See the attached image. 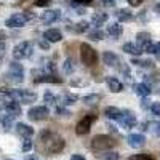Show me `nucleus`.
<instances>
[{
	"instance_id": "nucleus-6",
	"label": "nucleus",
	"mask_w": 160,
	"mask_h": 160,
	"mask_svg": "<svg viewBox=\"0 0 160 160\" xmlns=\"http://www.w3.org/2000/svg\"><path fill=\"white\" fill-rule=\"evenodd\" d=\"M32 19V13L26 11V13H15V15H11L7 21H5V26L7 28H22V26Z\"/></svg>"
},
{
	"instance_id": "nucleus-16",
	"label": "nucleus",
	"mask_w": 160,
	"mask_h": 160,
	"mask_svg": "<svg viewBox=\"0 0 160 160\" xmlns=\"http://www.w3.org/2000/svg\"><path fill=\"white\" fill-rule=\"evenodd\" d=\"M151 43V34L149 32H138L136 34V45L144 51V48Z\"/></svg>"
},
{
	"instance_id": "nucleus-7",
	"label": "nucleus",
	"mask_w": 160,
	"mask_h": 160,
	"mask_svg": "<svg viewBox=\"0 0 160 160\" xmlns=\"http://www.w3.org/2000/svg\"><path fill=\"white\" fill-rule=\"evenodd\" d=\"M31 55H32V43L31 42H19L13 48V58H15V61L26 59Z\"/></svg>"
},
{
	"instance_id": "nucleus-46",
	"label": "nucleus",
	"mask_w": 160,
	"mask_h": 160,
	"mask_svg": "<svg viewBox=\"0 0 160 160\" xmlns=\"http://www.w3.org/2000/svg\"><path fill=\"white\" fill-rule=\"evenodd\" d=\"M155 55H157V58L160 59V43L155 45Z\"/></svg>"
},
{
	"instance_id": "nucleus-30",
	"label": "nucleus",
	"mask_w": 160,
	"mask_h": 160,
	"mask_svg": "<svg viewBox=\"0 0 160 160\" xmlns=\"http://www.w3.org/2000/svg\"><path fill=\"white\" fill-rule=\"evenodd\" d=\"M102 37H104V32H102L101 29H95V31H91V32L88 34V38H90V40H95V42H98V40H102Z\"/></svg>"
},
{
	"instance_id": "nucleus-12",
	"label": "nucleus",
	"mask_w": 160,
	"mask_h": 160,
	"mask_svg": "<svg viewBox=\"0 0 160 160\" xmlns=\"http://www.w3.org/2000/svg\"><path fill=\"white\" fill-rule=\"evenodd\" d=\"M106 85H108L109 91H112V93H120L123 90V83L120 82L117 77H114V75L106 77Z\"/></svg>"
},
{
	"instance_id": "nucleus-25",
	"label": "nucleus",
	"mask_w": 160,
	"mask_h": 160,
	"mask_svg": "<svg viewBox=\"0 0 160 160\" xmlns=\"http://www.w3.org/2000/svg\"><path fill=\"white\" fill-rule=\"evenodd\" d=\"M131 64L138 66V68H144V69H152L154 68V61H151V59H141V58H133Z\"/></svg>"
},
{
	"instance_id": "nucleus-21",
	"label": "nucleus",
	"mask_w": 160,
	"mask_h": 160,
	"mask_svg": "<svg viewBox=\"0 0 160 160\" xmlns=\"http://www.w3.org/2000/svg\"><path fill=\"white\" fill-rule=\"evenodd\" d=\"M115 16H117V19H118L120 22H130V21L133 19V13H131L128 8H122V10H118V11L115 13Z\"/></svg>"
},
{
	"instance_id": "nucleus-14",
	"label": "nucleus",
	"mask_w": 160,
	"mask_h": 160,
	"mask_svg": "<svg viewBox=\"0 0 160 160\" xmlns=\"http://www.w3.org/2000/svg\"><path fill=\"white\" fill-rule=\"evenodd\" d=\"M61 18V11L59 10H45L42 13V21L45 24H51Z\"/></svg>"
},
{
	"instance_id": "nucleus-32",
	"label": "nucleus",
	"mask_w": 160,
	"mask_h": 160,
	"mask_svg": "<svg viewBox=\"0 0 160 160\" xmlns=\"http://www.w3.org/2000/svg\"><path fill=\"white\" fill-rule=\"evenodd\" d=\"M148 130L152 133V135H155V136H160V122H149L148 123Z\"/></svg>"
},
{
	"instance_id": "nucleus-39",
	"label": "nucleus",
	"mask_w": 160,
	"mask_h": 160,
	"mask_svg": "<svg viewBox=\"0 0 160 160\" xmlns=\"http://www.w3.org/2000/svg\"><path fill=\"white\" fill-rule=\"evenodd\" d=\"M101 3H102L104 7L112 8V7H115V0H101Z\"/></svg>"
},
{
	"instance_id": "nucleus-49",
	"label": "nucleus",
	"mask_w": 160,
	"mask_h": 160,
	"mask_svg": "<svg viewBox=\"0 0 160 160\" xmlns=\"http://www.w3.org/2000/svg\"><path fill=\"white\" fill-rule=\"evenodd\" d=\"M154 10H155V13H157V15H160V3H157V5L154 7Z\"/></svg>"
},
{
	"instance_id": "nucleus-17",
	"label": "nucleus",
	"mask_w": 160,
	"mask_h": 160,
	"mask_svg": "<svg viewBox=\"0 0 160 160\" xmlns=\"http://www.w3.org/2000/svg\"><path fill=\"white\" fill-rule=\"evenodd\" d=\"M16 131H18V135L22 136L24 139H28L34 135V128L29 127V125H26V123H18L16 125Z\"/></svg>"
},
{
	"instance_id": "nucleus-5",
	"label": "nucleus",
	"mask_w": 160,
	"mask_h": 160,
	"mask_svg": "<svg viewBox=\"0 0 160 160\" xmlns=\"http://www.w3.org/2000/svg\"><path fill=\"white\" fill-rule=\"evenodd\" d=\"M7 78L13 83H21L24 80V68L22 64H19L18 61H11L8 64V74Z\"/></svg>"
},
{
	"instance_id": "nucleus-20",
	"label": "nucleus",
	"mask_w": 160,
	"mask_h": 160,
	"mask_svg": "<svg viewBox=\"0 0 160 160\" xmlns=\"http://www.w3.org/2000/svg\"><path fill=\"white\" fill-rule=\"evenodd\" d=\"M5 111H7V114L16 117V115H21V106H19V102H16V101H10V102H7V106H5Z\"/></svg>"
},
{
	"instance_id": "nucleus-22",
	"label": "nucleus",
	"mask_w": 160,
	"mask_h": 160,
	"mask_svg": "<svg viewBox=\"0 0 160 160\" xmlns=\"http://www.w3.org/2000/svg\"><path fill=\"white\" fill-rule=\"evenodd\" d=\"M108 13H93L91 16V22L96 26V29H99V26H102L106 21H108Z\"/></svg>"
},
{
	"instance_id": "nucleus-44",
	"label": "nucleus",
	"mask_w": 160,
	"mask_h": 160,
	"mask_svg": "<svg viewBox=\"0 0 160 160\" xmlns=\"http://www.w3.org/2000/svg\"><path fill=\"white\" fill-rule=\"evenodd\" d=\"M149 102H151V101H148V99H142V101H141V108H142V109H146V108H151L152 104L149 106Z\"/></svg>"
},
{
	"instance_id": "nucleus-28",
	"label": "nucleus",
	"mask_w": 160,
	"mask_h": 160,
	"mask_svg": "<svg viewBox=\"0 0 160 160\" xmlns=\"http://www.w3.org/2000/svg\"><path fill=\"white\" fill-rule=\"evenodd\" d=\"M62 69H64V74H68L71 75L74 71H75V64H74V59L72 58H68L64 61V66H62Z\"/></svg>"
},
{
	"instance_id": "nucleus-13",
	"label": "nucleus",
	"mask_w": 160,
	"mask_h": 160,
	"mask_svg": "<svg viewBox=\"0 0 160 160\" xmlns=\"http://www.w3.org/2000/svg\"><path fill=\"white\" fill-rule=\"evenodd\" d=\"M43 38L48 43H56V42H61L62 40V32L58 29H48L43 32Z\"/></svg>"
},
{
	"instance_id": "nucleus-24",
	"label": "nucleus",
	"mask_w": 160,
	"mask_h": 160,
	"mask_svg": "<svg viewBox=\"0 0 160 160\" xmlns=\"http://www.w3.org/2000/svg\"><path fill=\"white\" fill-rule=\"evenodd\" d=\"M125 53H128V55H133V56H139L141 53H144L138 45H135V43H131V42H128V43H125L123 45V48H122Z\"/></svg>"
},
{
	"instance_id": "nucleus-9",
	"label": "nucleus",
	"mask_w": 160,
	"mask_h": 160,
	"mask_svg": "<svg viewBox=\"0 0 160 160\" xmlns=\"http://www.w3.org/2000/svg\"><path fill=\"white\" fill-rule=\"evenodd\" d=\"M50 115V111L47 106H34L28 111V117L31 120H35V122H40V120H45Z\"/></svg>"
},
{
	"instance_id": "nucleus-26",
	"label": "nucleus",
	"mask_w": 160,
	"mask_h": 160,
	"mask_svg": "<svg viewBox=\"0 0 160 160\" xmlns=\"http://www.w3.org/2000/svg\"><path fill=\"white\" fill-rule=\"evenodd\" d=\"M13 118H15V117H13V115H10V114H0V125H2L3 127V130H10L11 128V125H13Z\"/></svg>"
},
{
	"instance_id": "nucleus-38",
	"label": "nucleus",
	"mask_w": 160,
	"mask_h": 160,
	"mask_svg": "<svg viewBox=\"0 0 160 160\" xmlns=\"http://www.w3.org/2000/svg\"><path fill=\"white\" fill-rule=\"evenodd\" d=\"M151 112H152L154 115L160 117V102H154V104L151 106Z\"/></svg>"
},
{
	"instance_id": "nucleus-2",
	"label": "nucleus",
	"mask_w": 160,
	"mask_h": 160,
	"mask_svg": "<svg viewBox=\"0 0 160 160\" xmlns=\"http://www.w3.org/2000/svg\"><path fill=\"white\" fill-rule=\"evenodd\" d=\"M10 96H11V101H16V102H21V104H31V102H35L37 99V93L35 91H31V90H10Z\"/></svg>"
},
{
	"instance_id": "nucleus-11",
	"label": "nucleus",
	"mask_w": 160,
	"mask_h": 160,
	"mask_svg": "<svg viewBox=\"0 0 160 160\" xmlns=\"http://www.w3.org/2000/svg\"><path fill=\"white\" fill-rule=\"evenodd\" d=\"M120 125H122V128H125V130H130V128H133L136 125V115L133 114V112H130V111H125L123 112V115L120 117Z\"/></svg>"
},
{
	"instance_id": "nucleus-52",
	"label": "nucleus",
	"mask_w": 160,
	"mask_h": 160,
	"mask_svg": "<svg viewBox=\"0 0 160 160\" xmlns=\"http://www.w3.org/2000/svg\"><path fill=\"white\" fill-rule=\"evenodd\" d=\"M5 160H11V158H5Z\"/></svg>"
},
{
	"instance_id": "nucleus-37",
	"label": "nucleus",
	"mask_w": 160,
	"mask_h": 160,
	"mask_svg": "<svg viewBox=\"0 0 160 160\" xmlns=\"http://www.w3.org/2000/svg\"><path fill=\"white\" fill-rule=\"evenodd\" d=\"M56 115H61V117H68V115H71V114H69V111L66 109V108H61V106H58V108H56Z\"/></svg>"
},
{
	"instance_id": "nucleus-15",
	"label": "nucleus",
	"mask_w": 160,
	"mask_h": 160,
	"mask_svg": "<svg viewBox=\"0 0 160 160\" xmlns=\"http://www.w3.org/2000/svg\"><path fill=\"white\" fill-rule=\"evenodd\" d=\"M102 61H104L106 66H109V68H117V64H120V59L114 51H104L102 53Z\"/></svg>"
},
{
	"instance_id": "nucleus-51",
	"label": "nucleus",
	"mask_w": 160,
	"mask_h": 160,
	"mask_svg": "<svg viewBox=\"0 0 160 160\" xmlns=\"http://www.w3.org/2000/svg\"><path fill=\"white\" fill-rule=\"evenodd\" d=\"M3 38H5V34H3L2 31H0V40H3Z\"/></svg>"
},
{
	"instance_id": "nucleus-23",
	"label": "nucleus",
	"mask_w": 160,
	"mask_h": 160,
	"mask_svg": "<svg viewBox=\"0 0 160 160\" xmlns=\"http://www.w3.org/2000/svg\"><path fill=\"white\" fill-rule=\"evenodd\" d=\"M108 34L112 35V37H120L123 34V28H122V24L120 22H112L108 26Z\"/></svg>"
},
{
	"instance_id": "nucleus-4",
	"label": "nucleus",
	"mask_w": 160,
	"mask_h": 160,
	"mask_svg": "<svg viewBox=\"0 0 160 160\" xmlns=\"http://www.w3.org/2000/svg\"><path fill=\"white\" fill-rule=\"evenodd\" d=\"M114 146H115V141L111 136H108V135H98V136H95L91 139V149L93 151L106 152V151H109L111 148H114Z\"/></svg>"
},
{
	"instance_id": "nucleus-8",
	"label": "nucleus",
	"mask_w": 160,
	"mask_h": 160,
	"mask_svg": "<svg viewBox=\"0 0 160 160\" xmlns=\"http://www.w3.org/2000/svg\"><path fill=\"white\" fill-rule=\"evenodd\" d=\"M96 120V114H88L85 115L80 122L75 125V133L78 136H83V135H88L90 130H91V123Z\"/></svg>"
},
{
	"instance_id": "nucleus-50",
	"label": "nucleus",
	"mask_w": 160,
	"mask_h": 160,
	"mask_svg": "<svg viewBox=\"0 0 160 160\" xmlns=\"http://www.w3.org/2000/svg\"><path fill=\"white\" fill-rule=\"evenodd\" d=\"M24 160H38V158H37V157H34V155H28Z\"/></svg>"
},
{
	"instance_id": "nucleus-19",
	"label": "nucleus",
	"mask_w": 160,
	"mask_h": 160,
	"mask_svg": "<svg viewBox=\"0 0 160 160\" xmlns=\"http://www.w3.org/2000/svg\"><path fill=\"white\" fill-rule=\"evenodd\" d=\"M104 115L108 118H112V120H120V117L123 115V112L120 111L118 108H114V106H109V108L104 109Z\"/></svg>"
},
{
	"instance_id": "nucleus-47",
	"label": "nucleus",
	"mask_w": 160,
	"mask_h": 160,
	"mask_svg": "<svg viewBox=\"0 0 160 160\" xmlns=\"http://www.w3.org/2000/svg\"><path fill=\"white\" fill-rule=\"evenodd\" d=\"M5 106H7V102H5L2 98H0V111H2V109H5Z\"/></svg>"
},
{
	"instance_id": "nucleus-18",
	"label": "nucleus",
	"mask_w": 160,
	"mask_h": 160,
	"mask_svg": "<svg viewBox=\"0 0 160 160\" xmlns=\"http://www.w3.org/2000/svg\"><path fill=\"white\" fill-rule=\"evenodd\" d=\"M133 90H135L136 95H139V96H142V98H148L151 93H152L151 87L146 85V83H136V85H133Z\"/></svg>"
},
{
	"instance_id": "nucleus-10",
	"label": "nucleus",
	"mask_w": 160,
	"mask_h": 160,
	"mask_svg": "<svg viewBox=\"0 0 160 160\" xmlns=\"http://www.w3.org/2000/svg\"><path fill=\"white\" fill-rule=\"evenodd\" d=\"M127 141H128V146L133 149H139L146 144V138L141 133H131V135L127 136Z\"/></svg>"
},
{
	"instance_id": "nucleus-33",
	"label": "nucleus",
	"mask_w": 160,
	"mask_h": 160,
	"mask_svg": "<svg viewBox=\"0 0 160 160\" xmlns=\"http://www.w3.org/2000/svg\"><path fill=\"white\" fill-rule=\"evenodd\" d=\"M43 101L47 102V104H56V101H58V98L55 96V95H53V93L51 91H45L43 93Z\"/></svg>"
},
{
	"instance_id": "nucleus-42",
	"label": "nucleus",
	"mask_w": 160,
	"mask_h": 160,
	"mask_svg": "<svg viewBox=\"0 0 160 160\" xmlns=\"http://www.w3.org/2000/svg\"><path fill=\"white\" fill-rule=\"evenodd\" d=\"M128 3H130L131 7H139V5L142 3V0H128Z\"/></svg>"
},
{
	"instance_id": "nucleus-27",
	"label": "nucleus",
	"mask_w": 160,
	"mask_h": 160,
	"mask_svg": "<svg viewBox=\"0 0 160 160\" xmlns=\"http://www.w3.org/2000/svg\"><path fill=\"white\" fill-rule=\"evenodd\" d=\"M61 101H62L64 106H72L78 101V96L75 95V93H66V95L61 98Z\"/></svg>"
},
{
	"instance_id": "nucleus-31",
	"label": "nucleus",
	"mask_w": 160,
	"mask_h": 160,
	"mask_svg": "<svg viewBox=\"0 0 160 160\" xmlns=\"http://www.w3.org/2000/svg\"><path fill=\"white\" fill-rule=\"evenodd\" d=\"M87 29H88V22H87V21H80V22H77L74 28H72V31L77 32V34H82V32H85Z\"/></svg>"
},
{
	"instance_id": "nucleus-34",
	"label": "nucleus",
	"mask_w": 160,
	"mask_h": 160,
	"mask_svg": "<svg viewBox=\"0 0 160 160\" xmlns=\"http://www.w3.org/2000/svg\"><path fill=\"white\" fill-rule=\"evenodd\" d=\"M98 101H101V95H87V96H83L85 104H96Z\"/></svg>"
},
{
	"instance_id": "nucleus-36",
	"label": "nucleus",
	"mask_w": 160,
	"mask_h": 160,
	"mask_svg": "<svg viewBox=\"0 0 160 160\" xmlns=\"http://www.w3.org/2000/svg\"><path fill=\"white\" fill-rule=\"evenodd\" d=\"M31 149H32V141H31V138L24 139V142H22V151H24V152H29Z\"/></svg>"
},
{
	"instance_id": "nucleus-40",
	"label": "nucleus",
	"mask_w": 160,
	"mask_h": 160,
	"mask_svg": "<svg viewBox=\"0 0 160 160\" xmlns=\"http://www.w3.org/2000/svg\"><path fill=\"white\" fill-rule=\"evenodd\" d=\"M5 51H7V43L3 42V40H0V58L5 55Z\"/></svg>"
},
{
	"instance_id": "nucleus-29",
	"label": "nucleus",
	"mask_w": 160,
	"mask_h": 160,
	"mask_svg": "<svg viewBox=\"0 0 160 160\" xmlns=\"http://www.w3.org/2000/svg\"><path fill=\"white\" fill-rule=\"evenodd\" d=\"M101 160H118L120 157H118V154L117 152H114V151H106V152H102V154H99L98 155Z\"/></svg>"
},
{
	"instance_id": "nucleus-43",
	"label": "nucleus",
	"mask_w": 160,
	"mask_h": 160,
	"mask_svg": "<svg viewBox=\"0 0 160 160\" xmlns=\"http://www.w3.org/2000/svg\"><path fill=\"white\" fill-rule=\"evenodd\" d=\"M71 160H87L83 155H80V154H74L72 157H71Z\"/></svg>"
},
{
	"instance_id": "nucleus-1",
	"label": "nucleus",
	"mask_w": 160,
	"mask_h": 160,
	"mask_svg": "<svg viewBox=\"0 0 160 160\" xmlns=\"http://www.w3.org/2000/svg\"><path fill=\"white\" fill-rule=\"evenodd\" d=\"M42 141L45 142V151L48 152V155H53V154H58L64 149V139L59 138V136H55L51 135L50 131H43L40 135Z\"/></svg>"
},
{
	"instance_id": "nucleus-3",
	"label": "nucleus",
	"mask_w": 160,
	"mask_h": 160,
	"mask_svg": "<svg viewBox=\"0 0 160 160\" xmlns=\"http://www.w3.org/2000/svg\"><path fill=\"white\" fill-rule=\"evenodd\" d=\"M80 58H82V62L88 68L95 66L98 62V53L95 48H91L88 43H82L80 45Z\"/></svg>"
},
{
	"instance_id": "nucleus-35",
	"label": "nucleus",
	"mask_w": 160,
	"mask_h": 160,
	"mask_svg": "<svg viewBox=\"0 0 160 160\" xmlns=\"http://www.w3.org/2000/svg\"><path fill=\"white\" fill-rule=\"evenodd\" d=\"M127 160H155V158L152 155H148V154H136V155L128 157Z\"/></svg>"
},
{
	"instance_id": "nucleus-48",
	"label": "nucleus",
	"mask_w": 160,
	"mask_h": 160,
	"mask_svg": "<svg viewBox=\"0 0 160 160\" xmlns=\"http://www.w3.org/2000/svg\"><path fill=\"white\" fill-rule=\"evenodd\" d=\"M40 47L45 48V50H48V42H47V40H45V42H40Z\"/></svg>"
},
{
	"instance_id": "nucleus-45",
	"label": "nucleus",
	"mask_w": 160,
	"mask_h": 160,
	"mask_svg": "<svg viewBox=\"0 0 160 160\" xmlns=\"http://www.w3.org/2000/svg\"><path fill=\"white\" fill-rule=\"evenodd\" d=\"M50 3V0H37L35 2V5H38V7H42V5H48Z\"/></svg>"
},
{
	"instance_id": "nucleus-41",
	"label": "nucleus",
	"mask_w": 160,
	"mask_h": 160,
	"mask_svg": "<svg viewBox=\"0 0 160 160\" xmlns=\"http://www.w3.org/2000/svg\"><path fill=\"white\" fill-rule=\"evenodd\" d=\"M93 0H75L74 5H90Z\"/></svg>"
}]
</instances>
